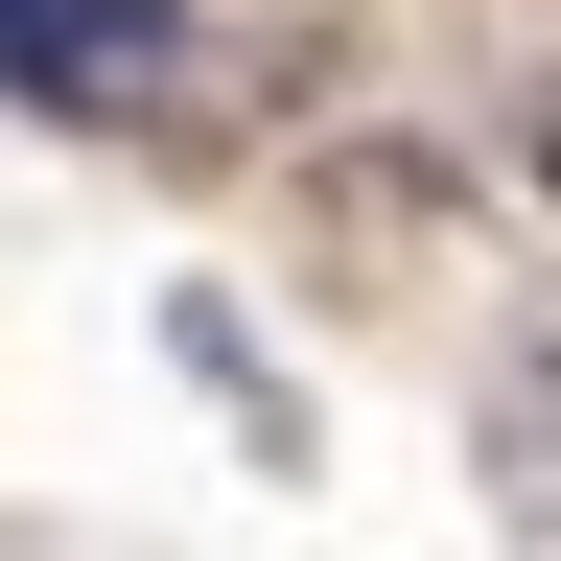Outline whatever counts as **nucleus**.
<instances>
[{"instance_id":"obj_1","label":"nucleus","mask_w":561,"mask_h":561,"mask_svg":"<svg viewBox=\"0 0 561 561\" xmlns=\"http://www.w3.org/2000/svg\"><path fill=\"white\" fill-rule=\"evenodd\" d=\"M0 94L24 117H164L187 94V0H0Z\"/></svg>"},{"instance_id":"obj_2","label":"nucleus","mask_w":561,"mask_h":561,"mask_svg":"<svg viewBox=\"0 0 561 561\" xmlns=\"http://www.w3.org/2000/svg\"><path fill=\"white\" fill-rule=\"evenodd\" d=\"M468 445H491V515H515L561 561V351H491V398H468Z\"/></svg>"},{"instance_id":"obj_3","label":"nucleus","mask_w":561,"mask_h":561,"mask_svg":"<svg viewBox=\"0 0 561 561\" xmlns=\"http://www.w3.org/2000/svg\"><path fill=\"white\" fill-rule=\"evenodd\" d=\"M515 164H538V210H561V94H538V117H515Z\"/></svg>"}]
</instances>
